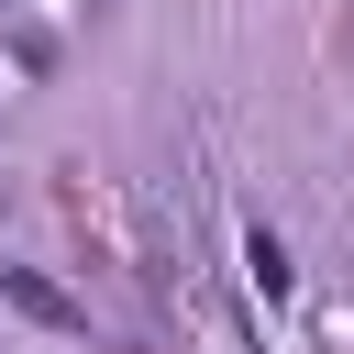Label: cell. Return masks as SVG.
Instances as JSON below:
<instances>
[{
    "instance_id": "obj_1",
    "label": "cell",
    "mask_w": 354,
    "mask_h": 354,
    "mask_svg": "<svg viewBox=\"0 0 354 354\" xmlns=\"http://www.w3.org/2000/svg\"><path fill=\"white\" fill-rule=\"evenodd\" d=\"M0 299H11L22 321H44V332H88V321H77V299H66L55 277H33V266H0Z\"/></svg>"
},
{
    "instance_id": "obj_2",
    "label": "cell",
    "mask_w": 354,
    "mask_h": 354,
    "mask_svg": "<svg viewBox=\"0 0 354 354\" xmlns=\"http://www.w3.org/2000/svg\"><path fill=\"white\" fill-rule=\"evenodd\" d=\"M243 266H254V288H266V299H288V288H299V266H288V243H277V232H254V243H243Z\"/></svg>"
}]
</instances>
